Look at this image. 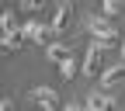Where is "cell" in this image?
<instances>
[{
    "label": "cell",
    "instance_id": "obj_8",
    "mask_svg": "<svg viewBox=\"0 0 125 111\" xmlns=\"http://www.w3.org/2000/svg\"><path fill=\"white\" fill-rule=\"evenodd\" d=\"M45 45H49V59H52V62H59V59L70 56V49H66V45H59V42H45Z\"/></svg>",
    "mask_w": 125,
    "mask_h": 111
},
{
    "label": "cell",
    "instance_id": "obj_11",
    "mask_svg": "<svg viewBox=\"0 0 125 111\" xmlns=\"http://www.w3.org/2000/svg\"><path fill=\"white\" fill-rule=\"evenodd\" d=\"M45 0H21V10H38Z\"/></svg>",
    "mask_w": 125,
    "mask_h": 111
},
{
    "label": "cell",
    "instance_id": "obj_2",
    "mask_svg": "<svg viewBox=\"0 0 125 111\" xmlns=\"http://www.w3.org/2000/svg\"><path fill=\"white\" fill-rule=\"evenodd\" d=\"M21 35H24V42L45 45V42H52V28L49 24H38V21H28V24H21Z\"/></svg>",
    "mask_w": 125,
    "mask_h": 111
},
{
    "label": "cell",
    "instance_id": "obj_10",
    "mask_svg": "<svg viewBox=\"0 0 125 111\" xmlns=\"http://www.w3.org/2000/svg\"><path fill=\"white\" fill-rule=\"evenodd\" d=\"M118 10H122V0H104V14L108 18H115Z\"/></svg>",
    "mask_w": 125,
    "mask_h": 111
},
{
    "label": "cell",
    "instance_id": "obj_4",
    "mask_svg": "<svg viewBox=\"0 0 125 111\" xmlns=\"http://www.w3.org/2000/svg\"><path fill=\"white\" fill-rule=\"evenodd\" d=\"M101 56H104V49H101L97 42H94L90 49H87V56H83V73H87V76L101 73Z\"/></svg>",
    "mask_w": 125,
    "mask_h": 111
},
{
    "label": "cell",
    "instance_id": "obj_7",
    "mask_svg": "<svg viewBox=\"0 0 125 111\" xmlns=\"http://www.w3.org/2000/svg\"><path fill=\"white\" fill-rule=\"evenodd\" d=\"M83 108H94V111H97V108H118V101L108 97V94H90V97L83 101Z\"/></svg>",
    "mask_w": 125,
    "mask_h": 111
},
{
    "label": "cell",
    "instance_id": "obj_5",
    "mask_svg": "<svg viewBox=\"0 0 125 111\" xmlns=\"http://www.w3.org/2000/svg\"><path fill=\"white\" fill-rule=\"evenodd\" d=\"M122 73H125V66H122V59H118L115 66H108V70L101 73V87H104V90H115V87L122 83Z\"/></svg>",
    "mask_w": 125,
    "mask_h": 111
},
{
    "label": "cell",
    "instance_id": "obj_1",
    "mask_svg": "<svg viewBox=\"0 0 125 111\" xmlns=\"http://www.w3.org/2000/svg\"><path fill=\"white\" fill-rule=\"evenodd\" d=\"M87 31H90V38L97 42L104 52L118 45V28L111 24V18H108V14H90V18H87Z\"/></svg>",
    "mask_w": 125,
    "mask_h": 111
},
{
    "label": "cell",
    "instance_id": "obj_9",
    "mask_svg": "<svg viewBox=\"0 0 125 111\" xmlns=\"http://www.w3.org/2000/svg\"><path fill=\"white\" fill-rule=\"evenodd\" d=\"M56 66L62 70V76H73V70H76V62H73V59L66 56V59H59V62H56Z\"/></svg>",
    "mask_w": 125,
    "mask_h": 111
},
{
    "label": "cell",
    "instance_id": "obj_6",
    "mask_svg": "<svg viewBox=\"0 0 125 111\" xmlns=\"http://www.w3.org/2000/svg\"><path fill=\"white\" fill-rule=\"evenodd\" d=\"M70 18H73V7H70V0H62V7L56 10V21L49 24V28H52V35H59V31L70 24Z\"/></svg>",
    "mask_w": 125,
    "mask_h": 111
},
{
    "label": "cell",
    "instance_id": "obj_3",
    "mask_svg": "<svg viewBox=\"0 0 125 111\" xmlns=\"http://www.w3.org/2000/svg\"><path fill=\"white\" fill-rule=\"evenodd\" d=\"M28 97H31V104H42L45 111H59V104H62V101H59V94H56L52 87H35Z\"/></svg>",
    "mask_w": 125,
    "mask_h": 111
}]
</instances>
